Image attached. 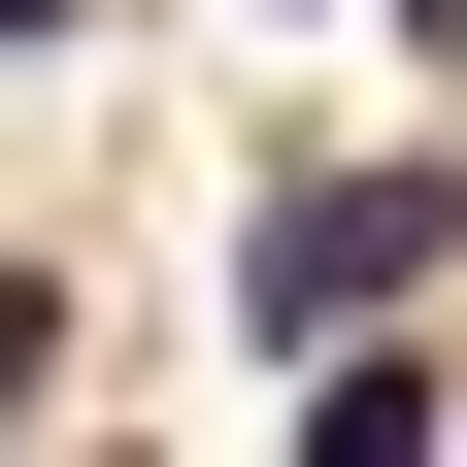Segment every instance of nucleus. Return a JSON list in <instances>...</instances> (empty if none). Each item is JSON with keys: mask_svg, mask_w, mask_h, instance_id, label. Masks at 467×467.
<instances>
[{"mask_svg": "<svg viewBox=\"0 0 467 467\" xmlns=\"http://www.w3.org/2000/svg\"><path fill=\"white\" fill-rule=\"evenodd\" d=\"M0 34H67V0H0Z\"/></svg>", "mask_w": 467, "mask_h": 467, "instance_id": "7ed1b4c3", "label": "nucleus"}, {"mask_svg": "<svg viewBox=\"0 0 467 467\" xmlns=\"http://www.w3.org/2000/svg\"><path fill=\"white\" fill-rule=\"evenodd\" d=\"M434 267H467V201H434V167H301V201L234 234V301H267V334H400Z\"/></svg>", "mask_w": 467, "mask_h": 467, "instance_id": "f257e3e1", "label": "nucleus"}, {"mask_svg": "<svg viewBox=\"0 0 467 467\" xmlns=\"http://www.w3.org/2000/svg\"><path fill=\"white\" fill-rule=\"evenodd\" d=\"M34 368H67V301H34V267H0V400H34Z\"/></svg>", "mask_w": 467, "mask_h": 467, "instance_id": "f03ea898", "label": "nucleus"}]
</instances>
